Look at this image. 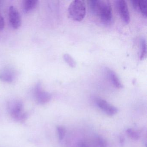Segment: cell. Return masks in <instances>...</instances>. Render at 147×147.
I'll return each mask as SVG.
<instances>
[{"label":"cell","instance_id":"cell-15","mask_svg":"<svg viewBox=\"0 0 147 147\" xmlns=\"http://www.w3.org/2000/svg\"><path fill=\"white\" fill-rule=\"evenodd\" d=\"M57 129L59 140H62L65 136V132H66L65 129L62 126H58L57 128Z\"/></svg>","mask_w":147,"mask_h":147},{"label":"cell","instance_id":"cell-10","mask_svg":"<svg viewBox=\"0 0 147 147\" xmlns=\"http://www.w3.org/2000/svg\"><path fill=\"white\" fill-rule=\"evenodd\" d=\"M0 80L5 82H12L14 80V73L9 69L4 70L0 74Z\"/></svg>","mask_w":147,"mask_h":147},{"label":"cell","instance_id":"cell-1","mask_svg":"<svg viewBox=\"0 0 147 147\" xmlns=\"http://www.w3.org/2000/svg\"><path fill=\"white\" fill-rule=\"evenodd\" d=\"M90 12L98 19L103 24L109 25L112 22L113 13L111 6L107 1L91 0L88 1Z\"/></svg>","mask_w":147,"mask_h":147},{"label":"cell","instance_id":"cell-16","mask_svg":"<svg viewBox=\"0 0 147 147\" xmlns=\"http://www.w3.org/2000/svg\"><path fill=\"white\" fill-rule=\"evenodd\" d=\"M5 26V22L3 17L0 14V30H2Z\"/></svg>","mask_w":147,"mask_h":147},{"label":"cell","instance_id":"cell-12","mask_svg":"<svg viewBox=\"0 0 147 147\" xmlns=\"http://www.w3.org/2000/svg\"><path fill=\"white\" fill-rule=\"evenodd\" d=\"M141 51L140 54V58L141 60L144 59L147 55V44L146 39L144 38H142L140 41Z\"/></svg>","mask_w":147,"mask_h":147},{"label":"cell","instance_id":"cell-13","mask_svg":"<svg viewBox=\"0 0 147 147\" xmlns=\"http://www.w3.org/2000/svg\"><path fill=\"white\" fill-rule=\"evenodd\" d=\"M63 59L66 62V63L68 64L69 67L72 68L75 67L76 65V63L74 59L68 54H65L63 56Z\"/></svg>","mask_w":147,"mask_h":147},{"label":"cell","instance_id":"cell-6","mask_svg":"<svg viewBox=\"0 0 147 147\" xmlns=\"http://www.w3.org/2000/svg\"><path fill=\"white\" fill-rule=\"evenodd\" d=\"M9 18L10 24L14 29H18L21 25V17L17 8L11 6L9 9Z\"/></svg>","mask_w":147,"mask_h":147},{"label":"cell","instance_id":"cell-8","mask_svg":"<svg viewBox=\"0 0 147 147\" xmlns=\"http://www.w3.org/2000/svg\"><path fill=\"white\" fill-rule=\"evenodd\" d=\"M134 8L140 12L146 18L147 15V2L145 0H136L131 1Z\"/></svg>","mask_w":147,"mask_h":147},{"label":"cell","instance_id":"cell-17","mask_svg":"<svg viewBox=\"0 0 147 147\" xmlns=\"http://www.w3.org/2000/svg\"><path fill=\"white\" fill-rule=\"evenodd\" d=\"M78 147H89L85 142H82L78 144Z\"/></svg>","mask_w":147,"mask_h":147},{"label":"cell","instance_id":"cell-9","mask_svg":"<svg viewBox=\"0 0 147 147\" xmlns=\"http://www.w3.org/2000/svg\"><path fill=\"white\" fill-rule=\"evenodd\" d=\"M106 71L107 76L113 86L117 88H122L123 85L117 74L113 70L109 68L107 69Z\"/></svg>","mask_w":147,"mask_h":147},{"label":"cell","instance_id":"cell-2","mask_svg":"<svg viewBox=\"0 0 147 147\" xmlns=\"http://www.w3.org/2000/svg\"><path fill=\"white\" fill-rule=\"evenodd\" d=\"M69 14L72 19L80 22L85 18L86 11L85 1L75 0L70 3L68 9Z\"/></svg>","mask_w":147,"mask_h":147},{"label":"cell","instance_id":"cell-5","mask_svg":"<svg viewBox=\"0 0 147 147\" xmlns=\"http://www.w3.org/2000/svg\"><path fill=\"white\" fill-rule=\"evenodd\" d=\"M116 5L119 14L122 20L125 24L130 21V14L127 3L124 0H118L116 1Z\"/></svg>","mask_w":147,"mask_h":147},{"label":"cell","instance_id":"cell-14","mask_svg":"<svg viewBox=\"0 0 147 147\" xmlns=\"http://www.w3.org/2000/svg\"><path fill=\"white\" fill-rule=\"evenodd\" d=\"M126 132L128 136L131 139H134V140H138L139 139V137H140L139 134L132 129H127L126 130Z\"/></svg>","mask_w":147,"mask_h":147},{"label":"cell","instance_id":"cell-7","mask_svg":"<svg viewBox=\"0 0 147 147\" xmlns=\"http://www.w3.org/2000/svg\"><path fill=\"white\" fill-rule=\"evenodd\" d=\"M96 103L98 107L109 116H113L118 111L117 107L110 105L107 101L102 99H97Z\"/></svg>","mask_w":147,"mask_h":147},{"label":"cell","instance_id":"cell-3","mask_svg":"<svg viewBox=\"0 0 147 147\" xmlns=\"http://www.w3.org/2000/svg\"><path fill=\"white\" fill-rule=\"evenodd\" d=\"M23 105L20 101H16L11 105L10 112L13 119L19 121H22L26 119L27 115L26 113H22Z\"/></svg>","mask_w":147,"mask_h":147},{"label":"cell","instance_id":"cell-4","mask_svg":"<svg viewBox=\"0 0 147 147\" xmlns=\"http://www.w3.org/2000/svg\"><path fill=\"white\" fill-rule=\"evenodd\" d=\"M34 93L36 100L39 104L42 105L46 104L51 99V95L42 89L40 83H38L36 85Z\"/></svg>","mask_w":147,"mask_h":147},{"label":"cell","instance_id":"cell-11","mask_svg":"<svg viewBox=\"0 0 147 147\" xmlns=\"http://www.w3.org/2000/svg\"><path fill=\"white\" fill-rule=\"evenodd\" d=\"M38 1L26 0L23 2V10L25 13H28L34 10L37 5Z\"/></svg>","mask_w":147,"mask_h":147}]
</instances>
